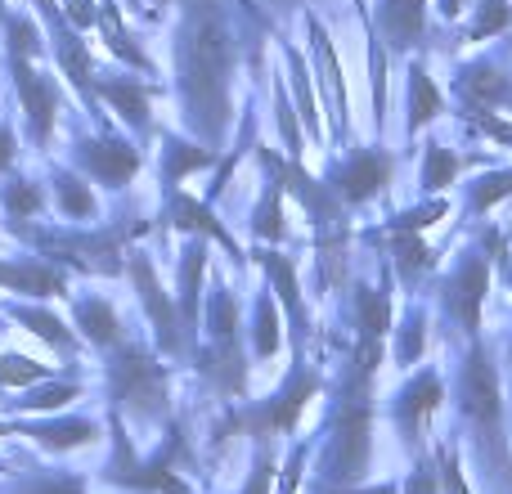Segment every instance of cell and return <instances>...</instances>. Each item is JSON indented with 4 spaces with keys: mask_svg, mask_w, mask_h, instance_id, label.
Returning a JSON list of instances; mask_svg holds the SVG:
<instances>
[{
    "mask_svg": "<svg viewBox=\"0 0 512 494\" xmlns=\"http://www.w3.org/2000/svg\"><path fill=\"white\" fill-rule=\"evenodd\" d=\"M432 265H436V252L418 239V234L391 230V270L400 274V283H409V288H414V283L423 279Z\"/></svg>",
    "mask_w": 512,
    "mask_h": 494,
    "instance_id": "cell-20",
    "label": "cell"
},
{
    "mask_svg": "<svg viewBox=\"0 0 512 494\" xmlns=\"http://www.w3.org/2000/svg\"><path fill=\"white\" fill-rule=\"evenodd\" d=\"M445 212H450V203H445V198H432V203H423V207H409V212L391 216V221H387V234H391V230H409V234H423L427 225H436V221H441Z\"/></svg>",
    "mask_w": 512,
    "mask_h": 494,
    "instance_id": "cell-32",
    "label": "cell"
},
{
    "mask_svg": "<svg viewBox=\"0 0 512 494\" xmlns=\"http://www.w3.org/2000/svg\"><path fill=\"white\" fill-rule=\"evenodd\" d=\"M5 32H9V54H18V59H36L41 54V32H36L32 18L5 14Z\"/></svg>",
    "mask_w": 512,
    "mask_h": 494,
    "instance_id": "cell-33",
    "label": "cell"
},
{
    "mask_svg": "<svg viewBox=\"0 0 512 494\" xmlns=\"http://www.w3.org/2000/svg\"><path fill=\"white\" fill-rule=\"evenodd\" d=\"M445 113V95L436 90L432 72H427V63H409V81H405V135L414 140L423 126H432L436 117Z\"/></svg>",
    "mask_w": 512,
    "mask_h": 494,
    "instance_id": "cell-13",
    "label": "cell"
},
{
    "mask_svg": "<svg viewBox=\"0 0 512 494\" xmlns=\"http://www.w3.org/2000/svg\"><path fill=\"white\" fill-rule=\"evenodd\" d=\"M54 203H59V212L68 216V221H90V216H95V194H90V185H81L72 171L54 176Z\"/></svg>",
    "mask_w": 512,
    "mask_h": 494,
    "instance_id": "cell-25",
    "label": "cell"
},
{
    "mask_svg": "<svg viewBox=\"0 0 512 494\" xmlns=\"http://www.w3.org/2000/svg\"><path fill=\"white\" fill-rule=\"evenodd\" d=\"M167 216H171V225H176V230L198 234V239H216L225 252L234 256V261L248 265L243 247L234 243V234L225 230L221 221H216V212H212V203H207V198H189V194H180V189H171V194H167Z\"/></svg>",
    "mask_w": 512,
    "mask_h": 494,
    "instance_id": "cell-10",
    "label": "cell"
},
{
    "mask_svg": "<svg viewBox=\"0 0 512 494\" xmlns=\"http://www.w3.org/2000/svg\"><path fill=\"white\" fill-rule=\"evenodd\" d=\"M14 319H23L27 328H32L36 337H45V342L54 346V351H77V342H72V333L59 324V319L50 315V310H32V306H18Z\"/></svg>",
    "mask_w": 512,
    "mask_h": 494,
    "instance_id": "cell-30",
    "label": "cell"
},
{
    "mask_svg": "<svg viewBox=\"0 0 512 494\" xmlns=\"http://www.w3.org/2000/svg\"><path fill=\"white\" fill-rule=\"evenodd\" d=\"M0 436H5V427H0Z\"/></svg>",
    "mask_w": 512,
    "mask_h": 494,
    "instance_id": "cell-47",
    "label": "cell"
},
{
    "mask_svg": "<svg viewBox=\"0 0 512 494\" xmlns=\"http://www.w3.org/2000/svg\"><path fill=\"white\" fill-rule=\"evenodd\" d=\"M14 494H86L81 477H27L23 486H14Z\"/></svg>",
    "mask_w": 512,
    "mask_h": 494,
    "instance_id": "cell-38",
    "label": "cell"
},
{
    "mask_svg": "<svg viewBox=\"0 0 512 494\" xmlns=\"http://www.w3.org/2000/svg\"><path fill=\"white\" fill-rule=\"evenodd\" d=\"M14 162V131L9 126H0V171Z\"/></svg>",
    "mask_w": 512,
    "mask_h": 494,
    "instance_id": "cell-44",
    "label": "cell"
},
{
    "mask_svg": "<svg viewBox=\"0 0 512 494\" xmlns=\"http://www.w3.org/2000/svg\"><path fill=\"white\" fill-rule=\"evenodd\" d=\"M0 283L14 292H27V297H63L68 292V279L54 265H41V261H23V265L0 261Z\"/></svg>",
    "mask_w": 512,
    "mask_h": 494,
    "instance_id": "cell-19",
    "label": "cell"
},
{
    "mask_svg": "<svg viewBox=\"0 0 512 494\" xmlns=\"http://www.w3.org/2000/svg\"><path fill=\"white\" fill-rule=\"evenodd\" d=\"M306 27H310V45H315L319 72H324V86H328V113H333L337 131H342V140H346V135H351V104H346V77H342V63H337L333 36H328V27L319 23L315 14H306Z\"/></svg>",
    "mask_w": 512,
    "mask_h": 494,
    "instance_id": "cell-12",
    "label": "cell"
},
{
    "mask_svg": "<svg viewBox=\"0 0 512 494\" xmlns=\"http://www.w3.org/2000/svg\"><path fill=\"white\" fill-rule=\"evenodd\" d=\"M41 189L32 185V180H9L5 185V212L14 216V221H23V216H36L41 212Z\"/></svg>",
    "mask_w": 512,
    "mask_h": 494,
    "instance_id": "cell-34",
    "label": "cell"
},
{
    "mask_svg": "<svg viewBox=\"0 0 512 494\" xmlns=\"http://www.w3.org/2000/svg\"><path fill=\"white\" fill-rule=\"evenodd\" d=\"M301 468H306V445H292V454H288V468H283V490H279V494H292V490H297Z\"/></svg>",
    "mask_w": 512,
    "mask_h": 494,
    "instance_id": "cell-42",
    "label": "cell"
},
{
    "mask_svg": "<svg viewBox=\"0 0 512 494\" xmlns=\"http://www.w3.org/2000/svg\"><path fill=\"white\" fill-rule=\"evenodd\" d=\"M270 477H274V459H270L265 450H256L252 481H248V490H243V494H265V486H270Z\"/></svg>",
    "mask_w": 512,
    "mask_h": 494,
    "instance_id": "cell-41",
    "label": "cell"
},
{
    "mask_svg": "<svg viewBox=\"0 0 512 494\" xmlns=\"http://www.w3.org/2000/svg\"><path fill=\"white\" fill-rule=\"evenodd\" d=\"M459 167H463L459 153L445 149L441 140H427V149H423V171H418V189H423V194H441L445 185H454Z\"/></svg>",
    "mask_w": 512,
    "mask_h": 494,
    "instance_id": "cell-23",
    "label": "cell"
},
{
    "mask_svg": "<svg viewBox=\"0 0 512 494\" xmlns=\"http://www.w3.org/2000/svg\"><path fill=\"white\" fill-rule=\"evenodd\" d=\"M126 274L135 279V288H140V301H144V315H149L153 324V337H158V351L162 355H180V319H176V306H171L167 288L158 283V274H153V261L144 252H131L122 265Z\"/></svg>",
    "mask_w": 512,
    "mask_h": 494,
    "instance_id": "cell-5",
    "label": "cell"
},
{
    "mask_svg": "<svg viewBox=\"0 0 512 494\" xmlns=\"http://www.w3.org/2000/svg\"><path fill=\"white\" fill-rule=\"evenodd\" d=\"M486 292H490V252L468 247V252L459 256V265H454L441 283V310L454 319V328H459L468 342L481 337V306H486Z\"/></svg>",
    "mask_w": 512,
    "mask_h": 494,
    "instance_id": "cell-3",
    "label": "cell"
},
{
    "mask_svg": "<svg viewBox=\"0 0 512 494\" xmlns=\"http://www.w3.org/2000/svg\"><path fill=\"white\" fill-rule=\"evenodd\" d=\"M234 41L225 0H180V32H176V72H180V108L185 122L207 149H221L230 126V72Z\"/></svg>",
    "mask_w": 512,
    "mask_h": 494,
    "instance_id": "cell-1",
    "label": "cell"
},
{
    "mask_svg": "<svg viewBox=\"0 0 512 494\" xmlns=\"http://www.w3.org/2000/svg\"><path fill=\"white\" fill-rule=\"evenodd\" d=\"M95 23H99V32H104L108 50H113L117 59H126V63H131V68H140V72H153L149 54H144L140 45L131 41V32H126V27H122V14H117V5H113V0H99V14H95Z\"/></svg>",
    "mask_w": 512,
    "mask_h": 494,
    "instance_id": "cell-22",
    "label": "cell"
},
{
    "mask_svg": "<svg viewBox=\"0 0 512 494\" xmlns=\"http://www.w3.org/2000/svg\"><path fill=\"white\" fill-rule=\"evenodd\" d=\"M77 162H81V171H90V176H95L99 185H108V189H126L144 167L140 149H135L131 140H117V135H104V140H81L77 144Z\"/></svg>",
    "mask_w": 512,
    "mask_h": 494,
    "instance_id": "cell-8",
    "label": "cell"
},
{
    "mask_svg": "<svg viewBox=\"0 0 512 494\" xmlns=\"http://www.w3.org/2000/svg\"><path fill=\"white\" fill-rule=\"evenodd\" d=\"M0 5H5V0H0Z\"/></svg>",
    "mask_w": 512,
    "mask_h": 494,
    "instance_id": "cell-48",
    "label": "cell"
},
{
    "mask_svg": "<svg viewBox=\"0 0 512 494\" xmlns=\"http://www.w3.org/2000/svg\"><path fill=\"white\" fill-rule=\"evenodd\" d=\"M405 490H409V494H436V477H432V468H423V463H418V468L409 472Z\"/></svg>",
    "mask_w": 512,
    "mask_h": 494,
    "instance_id": "cell-43",
    "label": "cell"
},
{
    "mask_svg": "<svg viewBox=\"0 0 512 494\" xmlns=\"http://www.w3.org/2000/svg\"><path fill=\"white\" fill-rule=\"evenodd\" d=\"M27 436H32L36 445H45V450H77V445L95 441V423H90V418H63V423H36V427H27Z\"/></svg>",
    "mask_w": 512,
    "mask_h": 494,
    "instance_id": "cell-24",
    "label": "cell"
},
{
    "mask_svg": "<svg viewBox=\"0 0 512 494\" xmlns=\"http://www.w3.org/2000/svg\"><path fill=\"white\" fill-rule=\"evenodd\" d=\"M441 486H445V494H468L463 472H459V450H454V445H441Z\"/></svg>",
    "mask_w": 512,
    "mask_h": 494,
    "instance_id": "cell-39",
    "label": "cell"
},
{
    "mask_svg": "<svg viewBox=\"0 0 512 494\" xmlns=\"http://www.w3.org/2000/svg\"><path fill=\"white\" fill-rule=\"evenodd\" d=\"M360 494H396V486H378V490H360Z\"/></svg>",
    "mask_w": 512,
    "mask_h": 494,
    "instance_id": "cell-45",
    "label": "cell"
},
{
    "mask_svg": "<svg viewBox=\"0 0 512 494\" xmlns=\"http://www.w3.org/2000/svg\"><path fill=\"white\" fill-rule=\"evenodd\" d=\"M216 162V149H198V140H180V135H167L162 140V189H180V180L194 176L198 167H212Z\"/></svg>",
    "mask_w": 512,
    "mask_h": 494,
    "instance_id": "cell-18",
    "label": "cell"
},
{
    "mask_svg": "<svg viewBox=\"0 0 512 494\" xmlns=\"http://www.w3.org/2000/svg\"><path fill=\"white\" fill-rule=\"evenodd\" d=\"M508 18H512L508 14V0H481L477 18H472V27H468V41H486V36L504 32Z\"/></svg>",
    "mask_w": 512,
    "mask_h": 494,
    "instance_id": "cell-35",
    "label": "cell"
},
{
    "mask_svg": "<svg viewBox=\"0 0 512 494\" xmlns=\"http://www.w3.org/2000/svg\"><path fill=\"white\" fill-rule=\"evenodd\" d=\"M459 95L468 108H495L504 99H512V81L499 72V63L477 59L468 68H459Z\"/></svg>",
    "mask_w": 512,
    "mask_h": 494,
    "instance_id": "cell-15",
    "label": "cell"
},
{
    "mask_svg": "<svg viewBox=\"0 0 512 494\" xmlns=\"http://www.w3.org/2000/svg\"><path fill=\"white\" fill-rule=\"evenodd\" d=\"M252 230H256V239L261 243H279L283 239V185L279 180H270V194H265L261 207H256Z\"/></svg>",
    "mask_w": 512,
    "mask_h": 494,
    "instance_id": "cell-29",
    "label": "cell"
},
{
    "mask_svg": "<svg viewBox=\"0 0 512 494\" xmlns=\"http://www.w3.org/2000/svg\"><path fill=\"white\" fill-rule=\"evenodd\" d=\"M261 265H265V274H270L279 301L288 306V315H292V333H297V360H306L310 324H306V315H301V301H297V265H292L283 252H261Z\"/></svg>",
    "mask_w": 512,
    "mask_h": 494,
    "instance_id": "cell-16",
    "label": "cell"
},
{
    "mask_svg": "<svg viewBox=\"0 0 512 494\" xmlns=\"http://www.w3.org/2000/svg\"><path fill=\"white\" fill-rule=\"evenodd\" d=\"M95 14H99L95 0H63V18H68L77 32H86V27L95 23Z\"/></svg>",
    "mask_w": 512,
    "mask_h": 494,
    "instance_id": "cell-40",
    "label": "cell"
},
{
    "mask_svg": "<svg viewBox=\"0 0 512 494\" xmlns=\"http://www.w3.org/2000/svg\"><path fill=\"white\" fill-rule=\"evenodd\" d=\"M288 77H292V90H297V104H301V122H306V131H310V140H324V131H319V113H315V99H310V72H306V63H301V54L288 45Z\"/></svg>",
    "mask_w": 512,
    "mask_h": 494,
    "instance_id": "cell-28",
    "label": "cell"
},
{
    "mask_svg": "<svg viewBox=\"0 0 512 494\" xmlns=\"http://www.w3.org/2000/svg\"><path fill=\"white\" fill-rule=\"evenodd\" d=\"M14 63V86H18V99H23V113H27V126H32V140L36 144H50V131H54V113H59V90H54L50 77L32 68V59H18L9 54Z\"/></svg>",
    "mask_w": 512,
    "mask_h": 494,
    "instance_id": "cell-9",
    "label": "cell"
},
{
    "mask_svg": "<svg viewBox=\"0 0 512 494\" xmlns=\"http://www.w3.org/2000/svg\"><path fill=\"white\" fill-rule=\"evenodd\" d=\"M378 27L391 54H409L427 36V0H378Z\"/></svg>",
    "mask_w": 512,
    "mask_h": 494,
    "instance_id": "cell-11",
    "label": "cell"
},
{
    "mask_svg": "<svg viewBox=\"0 0 512 494\" xmlns=\"http://www.w3.org/2000/svg\"><path fill=\"white\" fill-rule=\"evenodd\" d=\"M445 387H441V373L436 369H418L414 378L400 387L396 396V427L405 436V445L414 454H423V432H427V418L441 409Z\"/></svg>",
    "mask_w": 512,
    "mask_h": 494,
    "instance_id": "cell-7",
    "label": "cell"
},
{
    "mask_svg": "<svg viewBox=\"0 0 512 494\" xmlns=\"http://www.w3.org/2000/svg\"><path fill=\"white\" fill-rule=\"evenodd\" d=\"M207 274V239H189V247L180 252V333H194L198 328V288H203Z\"/></svg>",
    "mask_w": 512,
    "mask_h": 494,
    "instance_id": "cell-17",
    "label": "cell"
},
{
    "mask_svg": "<svg viewBox=\"0 0 512 494\" xmlns=\"http://www.w3.org/2000/svg\"><path fill=\"white\" fill-rule=\"evenodd\" d=\"M108 396L135 418H162L167 414V369L144 346L117 342V355L108 364Z\"/></svg>",
    "mask_w": 512,
    "mask_h": 494,
    "instance_id": "cell-2",
    "label": "cell"
},
{
    "mask_svg": "<svg viewBox=\"0 0 512 494\" xmlns=\"http://www.w3.org/2000/svg\"><path fill=\"white\" fill-rule=\"evenodd\" d=\"M319 391V369H310L306 360H297V369L288 373V382H283L279 391L270 396V405L252 409L248 423L256 436H274V432H288V427H297V414L310 405V396Z\"/></svg>",
    "mask_w": 512,
    "mask_h": 494,
    "instance_id": "cell-6",
    "label": "cell"
},
{
    "mask_svg": "<svg viewBox=\"0 0 512 494\" xmlns=\"http://www.w3.org/2000/svg\"><path fill=\"white\" fill-rule=\"evenodd\" d=\"M504 198H512V167H504V171H486V176H481L477 185L468 189V216L490 212V207H499Z\"/></svg>",
    "mask_w": 512,
    "mask_h": 494,
    "instance_id": "cell-27",
    "label": "cell"
},
{
    "mask_svg": "<svg viewBox=\"0 0 512 494\" xmlns=\"http://www.w3.org/2000/svg\"><path fill=\"white\" fill-rule=\"evenodd\" d=\"M45 373L50 369L27 355H0V387H27V382H41Z\"/></svg>",
    "mask_w": 512,
    "mask_h": 494,
    "instance_id": "cell-36",
    "label": "cell"
},
{
    "mask_svg": "<svg viewBox=\"0 0 512 494\" xmlns=\"http://www.w3.org/2000/svg\"><path fill=\"white\" fill-rule=\"evenodd\" d=\"M508 256H512V243H508Z\"/></svg>",
    "mask_w": 512,
    "mask_h": 494,
    "instance_id": "cell-46",
    "label": "cell"
},
{
    "mask_svg": "<svg viewBox=\"0 0 512 494\" xmlns=\"http://www.w3.org/2000/svg\"><path fill=\"white\" fill-rule=\"evenodd\" d=\"M396 333V364H418L423 360V346H427V315L423 310H414L409 306L405 310V319H400V328H391Z\"/></svg>",
    "mask_w": 512,
    "mask_h": 494,
    "instance_id": "cell-26",
    "label": "cell"
},
{
    "mask_svg": "<svg viewBox=\"0 0 512 494\" xmlns=\"http://www.w3.org/2000/svg\"><path fill=\"white\" fill-rule=\"evenodd\" d=\"M68 400H77V382H54V387H45V391H32V396H23V400H14V409H63Z\"/></svg>",
    "mask_w": 512,
    "mask_h": 494,
    "instance_id": "cell-37",
    "label": "cell"
},
{
    "mask_svg": "<svg viewBox=\"0 0 512 494\" xmlns=\"http://www.w3.org/2000/svg\"><path fill=\"white\" fill-rule=\"evenodd\" d=\"M90 90H95L99 99H108L113 113L122 117L131 131H149L153 86H144V81H135V77H104V81H90Z\"/></svg>",
    "mask_w": 512,
    "mask_h": 494,
    "instance_id": "cell-14",
    "label": "cell"
},
{
    "mask_svg": "<svg viewBox=\"0 0 512 494\" xmlns=\"http://www.w3.org/2000/svg\"><path fill=\"white\" fill-rule=\"evenodd\" d=\"M391 176H396V158H391L382 144H373V149L346 153V158L328 171L324 185L333 189V198L342 207H360V203H369V198L387 194Z\"/></svg>",
    "mask_w": 512,
    "mask_h": 494,
    "instance_id": "cell-4",
    "label": "cell"
},
{
    "mask_svg": "<svg viewBox=\"0 0 512 494\" xmlns=\"http://www.w3.org/2000/svg\"><path fill=\"white\" fill-rule=\"evenodd\" d=\"M279 346H283L279 306H274V297H261V301H256V360H270Z\"/></svg>",
    "mask_w": 512,
    "mask_h": 494,
    "instance_id": "cell-31",
    "label": "cell"
},
{
    "mask_svg": "<svg viewBox=\"0 0 512 494\" xmlns=\"http://www.w3.org/2000/svg\"><path fill=\"white\" fill-rule=\"evenodd\" d=\"M77 328L90 337L95 346H117L122 342V319H117V310L108 306L104 297H86V301H77Z\"/></svg>",
    "mask_w": 512,
    "mask_h": 494,
    "instance_id": "cell-21",
    "label": "cell"
}]
</instances>
